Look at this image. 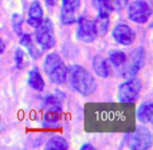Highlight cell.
Returning <instances> with one entry per match:
<instances>
[{"instance_id":"obj_13","label":"cell","mask_w":153,"mask_h":150,"mask_svg":"<svg viewBox=\"0 0 153 150\" xmlns=\"http://www.w3.org/2000/svg\"><path fill=\"white\" fill-rule=\"evenodd\" d=\"M28 84L32 88L36 89V90H43L45 87V82L43 79L41 72H39L37 68H33L28 72Z\"/></svg>"},{"instance_id":"obj_11","label":"cell","mask_w":153,"mask_h":150,"mask_svg":"<svg viewBox=\"0 0 153 150\" xmlns=\"http://www.w3.org/2000/svg\"><path fill=\"white\" fill-rule=\"evenodd\" d=\"M43 19H44V13L41 4L39 3V1L35 0L34 2L30 4V10L27 13V24L30 26L34 28H37L41 23H42Z\"/></svg>"},{"instance_id":"obj_17","label":"cell","mask_w":153,"mask_h":150,"mask_svg":"<svg viewBox=\"0 0 153 150\" xmlns=\"http://www.w3.org/2000/svg\"><path fill=\"white\" fill-rule=\"evenodd\" d=\"M68 148V143L65 139L61 137H53L47 141L45 145L46 150H66Z\"/></svg>"},{"instance_id":"obj_3","label":"cell","mask_w":153,"mask_h":150,"mask_svg":"<svg viewBox=\"0 0 153 150\" xmlns=\"http://www.w3.org/2000/svg\"><path fill=\"white\" fill-rule=\"evenodd\" d=\"M125 141L130 149L146 150L152 146V135L146 127L137 126L133 132L125 135Z\"/></svg>"},{"instance_id":"obj_19","label":"cell","mask_w":153,"mask_h":150,"mask_svg":"<svg viewBox=\"0 0 153 150\" xmlns=\"http://www.w3.org/2000/svg\"><path fill=\"white\" fill-rule=\"evenodd\" d=\"M96 23L97 32L98 35L100 36H105L108 30V24H109V17H100L98 16L96 20H94Z\"/></svg>"},{"instance_id":"obj_4","label":"cell","mask_w":153,"mask_h":150,"mask_svg":"<svg viewBox=\"0 0 153 150\" xmlns=\"http://www.w3.org/2000/svg\"><path fill=\"white\" fill-rule=\"evenodd\" d=\"M146 61V53L143 47L133 49L129 57L126 59L125 63L122 65V76L124 78H133L143 68Z\"/></svg>"},{"instance_id":"obj_8","label":"cell","mask_w":153,"mask_h":150,"mask_svg":"<svg viewBox=\"0 0 153 150\" xmlns=\"http://www.w3.org/2000/svg\"><path fill=\"white\" fill-rule=\"evenodd\" d=\"M81 7V0H62L60 17L66 25L74 24L78 21V14Z\"/></svg>"},{"instance_id":"obj_2","label":"cell","mask_w":153,"mask_h":150,"mask_svg":"<svg viewBox=\"0 0 153 150\" xmlns=\"http://www.w3.org/2000/svg\"><path fill=\"white\" fill-rule=\"evenodd\" d=\"M44 72L51 82L63 84L68 78V69L58 54L51 53L45 58L43 63Z\"/></svg>"},{"instance_id":"obj_25","label":"cell","mask_w":153,"mask_h":150,"mask_svg":"<svg viewBox=\"0 0 153 150\" xmlns=\"http://www.w3.org/2000/svg\"><path fill=\"white\" fill-rule=\"evenodd\" d=\"M45 1H46L47 4L51 5V7H55V5L59 2V0H45Z\"/></svg>"},{"instance_id":"obj_24","label":"cell","mask_w":153,"mask_h":150,"mask_svg":"<svg viewBox=\"0 0 153 150\" xmlns=\"http://www.w3.org/2000/svg\"><path fill=\"white\" fill-rule=\"evenodd\" d=\"M5 51V43L2 39L0 38V55Z\"/></svg>"},{"instance_id":"obj_14","label":"cell","mask_w":153,"mask_h":150,"mask_svg":"<svg viewBox=\"0 0 153 150\" xmlns=\"http://www.w3.org/2000/svg\"><path fill=\"white\" fill-rule=\"evenodd\" d=\"M153 116V105L151 102H147L144 103L138 107L137 111H136V116H137L138 121H140L144 124L150 123L152 120Z\"/></svg>"},{"instance_id":"obj_1","label":"cell","mask_w":153,"mask_h":150,"mask_svg":"<svg viewBox=\"0 0 153 150\" xmlns=\"http://www.w3.org/2000/svg\"><path fill=\"white\" fill-rule=\"evenodd\" d=\"M69 80L72 88L83 96H90L96 91L97 84L92 75L80 65H74L69 70Z\"/></svg>"},{"instance_id":"obj_23","label":"cell","mask_w":153,"mask_h":150,"mask_svg":"<svg viewBox=\"0 0 153 150\" xmlns=\"http://www.w3.org/2000/svg\"><path fill=\"white\" fill-rule=\"evenodd\" d=\"M81 150H94V147L91 146L90 144H84L83 146L81 147Z\"/></svg>"},{"instance_id":"obj_20","label":"cell","mask_w":153,"mask_h":150,"mask_svg":"<svg viewBox=\"0 0 153 150\" xmlns=\"http://www.w3.org/2000/svg\"><path fill=\"white\" fill-rule=\"evenodd\" d=\"M15 63L18 69H22L25 66V60H24V53L22 49H16L15 53Z\"/></svg>"},{"instance_id":"obj_5","label":"cell","mask_w":153,"mask_h":150,"mask_svg":"<svg viewBox=\"0 0 153 150\" xmlns=\"http://www.w3.org/2000/svg\"><path fill=\"white\" fill-rule=\"evenodd\" d=\"M35 38L42 49H51L55 46V28L49 18L43 19L42 23L36 28Z\"/></svg>"},{"instance_id":"obj_7","label":"cell","mask_w":153,"mask_h":150,"mask_svg":"<svg viewBox=\"0 0 153 150\" xmlns=\"http://www.w3.org/2000/svg\"><path fill=\"white\" fill-rule=\"evenodd\" d=\"M128 18L135 23H146L151 16V7L146 1L135 0L128 7Z\"/></svg>"},{"instance_id":"obj_16","label":"cell","mask_w":153,"mask_h":150,"mask_svg":"<svg viewBox=\"0 0 153 150\" xmlns=\"http://www.w3.org/2000/svg\"><path fill=\"white\" fill-rule=\"evenodd\" d=\"M20 44L25 46L28 51V54L32 56L34 59H38L40 57V51L36 47V45L33 43L32 37L30 34H21L20 35Z\"/></svg>"},{"instance_id":"obj_9","label":"cell","mask_w":153,"mask_h":150,"mask_svg":"<svg viewBox=\"0 0 153 150\" xmlns=\"http://www.w3.org/2000/svg\"><path fill=\"white\" fill-rule=\"evenodd\" d=\"M97 28L94 20L88 18H81L78 20V28H76V37L83 42H92L97 38Z\"/></svg>"},{"instance_id":"obj_10","label":"cell","mask_w":153,"mask_h":150,"mask_svg":"<svg viewBox=\"0 0 153 150\" xmlns=\"http://www.w3.org/2000/svg\"><path fill=\"white\" fill-rule=\"evenodd\" d=\"M112 37L122 45H130L134 42L136 35L134 31L127 24H119L112 31Z\"/></svg>"},{"instance_id":"obj_21","label":"cell","mask_w":153,"mask_h":150,"mask_svg":"<svg viewBox=\"0 0 153 150\" xmlns=\"http://www.w3.org/2000/svg\"><path fill=\"white\" fill-rule=\"evenodd\" d=\"M12 22H13V28L14 31L17 33L18 35H21L22 34V30H21V26H22V18L20 15L18 14H14L13 18H12Z\"/></svg>"},{"instance_id":"obj_12","label":"cell","mask_w":153,"mask_h":150,"mask_svg":"<svg viewBox=\"0 0 153 150\" xmlns=\"http://www.w3.org/2000/svg\"><path fill=\"white\" fill-rule=\"evenodd\" d=\"M92 68L94 72L101 78H107L110 75V66L105 58L101 56H96L92 60Z\"/></svg>"},{"instance_id":"obj_15","label":"cell","mask_w":153,"mask_h":150,"mask_svg":"<svg viewBox=\"0 0 153 150\" xmlns=\"http://www.w3.org/2000/svg\"><path fill=\"white\" fill-rule=\"evenodd\" d=\"M94 7L98 11V16L100 17H109L113 11L111 0H92Z\"/></svg>"},{"instance_id":"obj_18","label":"cell","mask_w":153,"mask_h":150,"mask_svg":"<svg viewBox=\"0 0 153 150\" xmlns=\"http://www.w3.org/2000/svg\"><path fill=\"white\" fill-rule=\"evenodd\" d=\"M108 58H109V61H110L113 65L117 66V67H121V66L125 63L126 59H127V55H126L124 51L114 49V51H109Z\"/></svg>"},{"instance_id":"obj_22","label":"cell","mask_w":153,"mask_h":150,"mask_svg":"<svg viewBox=\"0 0 153 150\" xmlns=\"http://www.w3.org/2000/svg\"><path fill=\"white\" fill-rule=\"evenodd\" d=\"M129 0H111V4H112L113 11H122L128 5Z\"/></svg>"},{"instance_id":"obj_6","label":"cell","mask_w":153,"mask_h":150,"mask_svg":"<svg viewBox=\"0 0 153 150\" xmlns=\"http://www.w3.org/2000/svg\"><path fill=\"white\" fill-rule=\"evenodd\" d=\"M142 90V82L136 78H130L122 83L117 89V99L122 103H133Z\"/></svg>"}]
</instances>
